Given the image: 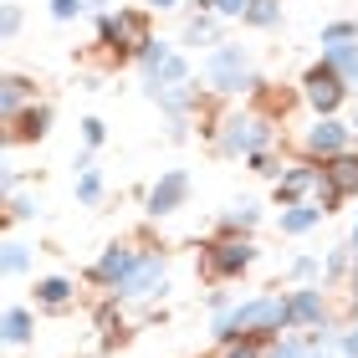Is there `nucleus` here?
<instances>
[{"label":"nucleus","instance_id":"nucleus-1","mask_svg":"<svg viewBox=\"0 0 358 358\" xmlns=\"http://www.w3.org/2000/svg\"><path fill=\"white\" fill-rule=\"evenodd\" d=\"M200 72H205V83L215 87V92H225V97L262 87V77H256V62H251V52H246V46H236V41H220L215 52H205Z\"/></svg>","mask_w":358,"mask_h":358},{"label":"nucleus","instance_id":"nucleus-2","mask_svg":"<svg viewBox=\"0 0 358 358\" xmlns=\"http://www.w3.org/2000/svg\"><path fill=\"white\" fill-rule=\"evenodd\" d=\"M215 138H220V154H231V159H256V154H266V149H271L276 128H271L266 113L241 108V113H225V118H220Z\"/></svg>","mask_w":358,"mask_h":358},{"label":"nucleus","instance_id":"nucleus-3","mask_svg":"<svg viewBox=\"0 0 358 358\" xmlns=\"http://www.w3.org/2000/svg\"><path fill=\"white\" fill-rule=\"evenodd\" d=\"M251 262H256V241L251 236H215L205 246V256H200L210 282H231V276L251 271Z\"/></svg>","mask_w":358,"mask_h":358},{"label":"nucleus","instance_id":"nucleus-4","mask_svg":"<svg viewBox=\"0 0 358 358\" xmlns=\"http://www.w3.org/2000/svg\"><path fill=\"white\" fill-rule=\"evenodd\" d=\"M97 41L113 46L118 57H138L149 41V15L143 10H103L97 15Z\"/></svg>","mask_w":358,"mask_h":358},{"label":"nucleus","instance_id":"nucleus-5","mask_svg":"<svg viewBox=\"0 0 358 358\" xmlns=\"http://www.w3.org/2000/svg\"><path fill=\"white\" fill-rule=\"evenodd\" d=\"M353 87L338 77L328 62H317V67H307L302 72V103L317 113V118H338V108H343V97H348Z\"/></svg>","mask_w":358,"mask_h":358},{"label":"nucleus","instance_id":"nucleus-6","mask_svg":"<svg viewBox=\"0 0 358 358\" xmlns=\"http://www.w3.org/2000/svg\"><path fill=\"white\" fill-rule=\"evenodd\" d=\"M164 282H169V262H164V251H138L134 271L123 276V287L113 292V297H118V302H149L154 292H164Z\"/></svg>","mask_w":358,"mask_h":358},{"label":"nucleus","instance_id":"nucleus-7","mask_svg":"<svg viewBox=\"0 0 358 358\" xmlns=\"http://www.w3.org/2000/svg\"><path fill=\"white\" fill-rule=\"evenodd\" d=\"M302 149H307V159H338V154H348L353 149V123H343V118H313V128L302 134Z\"/></svg>","mask_w":358,"mask_h":358},{"label":"nucleus","instance_id":"nucleus-8","mask_svg":"<svg viewBox=\"0 0 358 358\" xmlns=\"http://www.w3.org/2000/svg\"><path fill=\"white\" fill-rule=\"evenodd\" d=\"M317 185H322V164H317V159H302V164H287L282 174H276V205H302L307 200V194H317Z\"/></svg>","mask_w":358,"mask_h":358},{"label":"nucleus","instance_id":"nucleus-9","mask_svg":"<svg viewBox=\"0 0 358 358\" xmlns=\"http://www.w3.org/2000/svg\"><path fill=\"white\" fill-rule=\"evenodd\" d=\"M134 262H138V246H128V241H113V246H103V256L92 262V282L97 287H108V292H118L123 287V276L134 271Z\"/></svg>","mask_w":358,"mask_h":358},{"label":"nucleus","instance_id":"nucleus-10","mask_svg":"<svg viewBox=\"0 0 358 358\" xmlns=\"http://www.w3.org/2000/svg\"><path fill=\"white\" fill-rule=\"evenodd\" d=\"M185 200H189V174L185 169H164L159 185L149 189V200H143V210H149L154 220H164V215H174V210H185Z\"/></svg>","mask_w":358,"mask_h":358},{"label":"nucleus","instance_id":"nucleus-11","mask_svg":"<svg viewBox=\"0 0 358 358\" xmlns=\"http://www.w3.org/2000/svg\"><path fill=\"white\" fill-rule=\"evenodd\" d=\"M287 297H292V333L328 328V292H322V282L317 287H292Z\"/></svg>","mask_w":358,"mask_h":358},{"label":"nucleus","instance_id":"nucleus-12","mask_svg":"<svg viewBox=\"0 0 358 358\" xmlns=\"http://www.w3.org/2000/svg\"><path fill=\"white\" fill-rule=\"evenodd\" d=\"M322 189H333L338 200H348V194H358V149L338 154L322 164Z\"/></svg>","mask_w":358,"mask_h":358},{"label":"nucleus","instance_id":"nucleus-13","mask_svg":"<svg viewBox=\"0 0 358 358\" xmlns=\"http://www.w3.org/2000/svg\"><path fill=\"white\" fill-rule=\"evenodd\" d=\"M31 292H36V307H46V313H67V307L77 302V282L72 276H41Z\"/></svg>","mask_w":358,"mask_h":358},{"label":"nucleus","instance_id":"nucleus-14","mask_svg":"<svg viewBox=\"0 0 358 358\" xmlns=\"http://www.w3.org/2000/svg\"><path fill=\"white\" fill-rule=\"evenodd\" d=\"M46 134H52V108H46V103H31L21 118L10 123V143H36Z\"/></svg>","mask_w":358,"mask_h":358},{"label":"nucleus","instance_id":"nucleus-15","mask_svg":"<svg viewBox=\"0 0 358 358\" xmlns=\"http://www.w3.org/2000/svg\"><path fill=\"white\" fill-rule=\"evenodd\" d=\"M322 215H328V210H322L317 200L287 205V210H282V236H307V231H317V225H322Z\"/></svg>","mask_w":358,"mask_h":358},{"label":"nucleus","instance_id":"nucleus-16","mask_svg":"<svg viewBox=\"0 0 358 358\" xmlns=\"http://www.w3.org/2000/svg\"><path fill=\"white\" fill-rule=\"evenodd\" d=\"M31 97H36V87H31L26 77H6V87H0V118L15 123V118L31 108Z\"/></svg>","mask_w":358,"mask_h":358},{"label":"nucleus","instance_id":"nucleus-17","mask_svg":"<svg viewBox=\"0 0 358 358\" xmlns=\"http://www.w3.org/2000/svg\"><path fill=\"white\" fill-rule=\"evenodd\" d=\"M31 338H36V313H31V307H6V343L10 348H21V343H31Z\"/></svg>","mask_w":358,"mask_h":358},{"label":"nucleus","instance_id":"nucleus-18","mask_svg":"<svg viewBox=\"0 0 358 358\" xmlns=\"http://www.w3.org/2000/svg\"><path fill=\"white\" fill-rule=\"evenodd\" d=\"M174 87H189V62L179 57V52H174L164 67L149 77V92H174Z\"/></svg>","mask_w":358,"mask_h":358},{"label":"nucleus","instance_id":"nucleus-19","mask_svg":"<svg viewBox=\"0 0 358 358\" xmlns=\"http://www.w3.org/2000/svg\"><path fill=\"white\" fill-rule=\"evenodd\" d=\"M256 220H262V210H256V200H236V205H231V210L220 215V236H246Z\"/></svg>","mask_w":358,"mask_h":358},{"label":"nucleus","instance_id":"nucleus-20","mask_svg":"<svg viewBox=\"0 0 358 358\" xmlns=\"http://www.w3.org/2000/svg\"><path fill=\"white\" fill-rule=\"evenodd\" d=\"M185 46H210V52L220 46V26H215V15H210V10L189 15V26H185Z\"/></svg>","mask_w":358,"mask_h":358},{"label":"nucleus","instance_id":"nucleus-21","mask_svg":"<svg viewBox=\"0 0 358 358\" xmlns=\"http://www.w3.org/2000/svg\"><path fill=\"white\" fill-rule=\"evenodd\" d=\"M77 200H83V205H97V200H103V174L92 169L87 154L77 159Z\"/></svg>","mask_w":358,"mask_h":358},{"label":"nucleus","instance_id":"nucleus-22","mask_svg":"<svg viewBox=\"0 0 358 358\" xmlns=\"http://www.w3.org/2000/svg\"><path fill=\"white\" fill-rule=\"evenodd\" d=\"M246 26H256V31H271V26H282V0H251V10H246Z\"/></svg>","mask_w":358,"mask_h":358},{"label":"nucleus","instance_id":"nucleus-23","mask_svg":"<svg viewBox=\"0 0 358 358\" xmlns=\"http://www.w3.org/2000/svg\"><path fill=\"white\" fill-rule=\"evenodd\" d=\"M348 271H353V246H333L322 262V282H343Z\"/></svg>","mask_w":358,"mask_h":358},{"label":"nucleus","instance_id":"nucleus-24","mask_svg":"<svg viewBox=\"0 0 358 358\" xmlns=\"http://www.w3.org/2000/svg\"><path fill=\"white\" fill-rule=\"evenodd\" d=\"M266 358H313V353H307V338L302 333H282L276 343H266Z\"/></svg>","mask_w":358,"mask_h":358},{"label":"nucleus","instance_id":"nucleus-25","mask_svg":"<svg viewBox=\"0 0 358 358\" xmlns=\"http://www.w3.org/2000/svg\"><path fill=\"white\" fill-rule=\"evenodd\" d=\"M169 57H174V46H169V41H154V36L143 41V52H138V62H143V72H149V77H154L159 67H164Z\"/></svg>","mask_w":358,"mask_h":358},{"label":"nucleus","instance_id":"nucleus-26","mask_svg":"<svg viewBox=\"0 0 358 358\" xmlns=\"http://www.w3.org/2000/svg\"><path fill=\"white\" fill-rule=\"evenodd\" d=\"M287 276H292L297 287H317V276H322V262H317V256H297V262L287 266Z\"/></svg>","mask_w":358,"mask_h":358},{"label":"nucleus","instance_id":"nucleus-27","mask_svg":"<svg viewBox=\"0 0 358 358\" xmlns=\"http://www.w3.org/2000/svg\"><path fill=\"white\" fill-rule=\"evenodd\" d=\"M322 46H338V41H358V21H328L322 26Z\"/></svg>","mask_w":358,"mask_h":358},{"label":"nucleus","instance_id":"nucleus-28","mask_svg":"<svg viewBox=\"0 0 358 358\" xmlns=\"http://www.w3.org/2000/svg\"><path fill=\"white\" fill-rule=\"evenodd\" d=\"M26 271H31V246L10 241V246H6V276H26Z\"/></svg>","mask_w":358,"mask_h":358},{"label":"nucleus","instance_id":"nucleus-29","mask_svg":"<svg viewBox=\"0 0 358 358\" xmlns=\"http://www.w3.org/2000/svg\"><path fill=\"white\" fill-rule=\"evenodd\" d=\"M220 358H266V343L241 338V343H220Z\"/></svg>","mask_w":358,"mask_h":358},{"label":"nucleus","instance_id":"nucleus-30","mask_svg":"<svg viewBox=\"0 0 358 358\" xmlns=\"http://www.w3.org/2000/svg\"><path fill=\"white\" fill-rule=\"evenodd\" d=\"M41 215V194H15L10 200V220H36Z\"/></svg>","mask_w":358,"mask_h":358},{"label":"nucleus","instance_id":"nucleus-31","mask_svg":"<svg viewBox=\"0 0 358 358\" xmlns=\"http://www.w3.org/2000/svg\"><path fill=\"white\" fill-rule=\"evenodd\" d=\"M246 10H251V0H210V15H225V21H231V15L246 21Z\"/></svg>","mask_w":358,"mask_h":358},{"label":"nucleus","instance_id":"nucleus-32","mask_svg":"<svg viewBox=\"0 0 358 358\" xmlns=\"http://www.w3.org/2000/svg\"><path fill=\"white\" fill-rule=\"evenodd\" d=\"M87 6H92V0H52V15H57V21H77Z\"/></svg>","mask_w":358,"mask_h":358},{"label":"nucleus","instance_id":"nucleus-33","mask_svg":"<svg viewBox=\"0 0 358 358\" xmlns=\"http://www.w3.org/2000/svg\"><path fill=\"white\" fill-rule=\"evenodd\" d=\"M108 138V128H103V118H83V143L87 149H97V143Z\"/></svg>","mask_w":358,"mask_h":358},{"label":"nucleus","instance_id":"nucleus-34","mask_svg":"<svg viewBox=\"0 0 358 358\" xmlns=\"http://www.w3.org/2000/svg\"><path fill=\"white\" fill-rule=\"evenodd\" d=\"M0 31H6V36H15V31H21V10H15V6H6V15H0Z\"/></svg>","mask_w":358,"mask_h":358},{"label":"nucleus","instance_id":"nucleus-35","mask_svg":"<svg viewBox=\"0 0 358 358\" xmlns=\"http://www.w3.org/2000/svg\"><path fill=\"white\" fill-rule=\"evenodd\" d=\"M343 358H358V322L343 333Z\"/></svg>","mask_w":358,"mask_h":358},{"label":"nucleus","instance_id":"nucleus-36","mask_svg":"<svg viewBox=\"0 0 358 358\" xmlns=\"http://www.w3.org/2000/svg\"><path fill=\"white\" fill-rule=\"evenodd\" d=\"M251 169H256V174H282V169L271 164V154H256V159H251Z\"/></svg>","mask_w":358,"mask_h":358},{"label":"nucleus","instance_id":"nucleus-37","mask_svg":"<svg viewBox=\"0 0 358 358\" xmlns=\"http://www.w3.org/2000/svg\"><path fill=\"white\" fill-rule=\"evenodd\" d=\"M143 6H154V10H179L185 0H143Z\"/></svg>","mask_w":358,"mask_h":358},{"label":"nucleus","instance_id":"nucleus-38","mask_svg":"<svg viewBox=\"0 0 358 358\" xmlns=\"http://www.w3.org/2000/svg\"><path fill=\"white\" fill-rule=\"evenodd\" d=\"M348 246H353V251H358V220H353V241H348Z\"/></svg>","mask_w":358,"mask_h":358},{"label":"nucleus","instance_id":"nucleus-39","mask_svg":"<svg viewBox=\"0 0 358 358\" xmlns=\"http://www.w3.org/2000/svg\"><path fill=\"white\" fill-rule=\"evenodd\" d=\"M353 134H358V113H353Z\"/></svg>","mask_w":358,"mask_h":358}]
</instances>
